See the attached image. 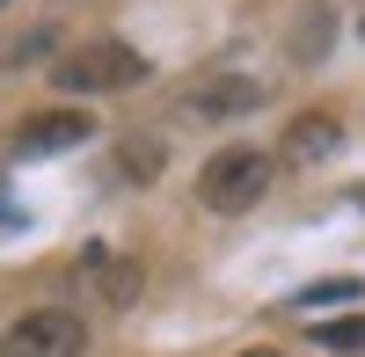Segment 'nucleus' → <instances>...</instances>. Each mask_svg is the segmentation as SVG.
Masks as SVG:
<instances>
[{
  "mask_svg": "<svg viewBox=\"0 0 365 357\" xmlns=\"http://www.w3.org/2000/svg\"><path fill=\"white\" fill-rule=\"evenodd\" d=\"M139 80H154V66H146V51H132L125 37H88V44H73V51L51 58V87L73 95V102L125 95V87H139Z\"/></svg>",
  "mask_w": 365,
  "mask_h": 357,
  "instance_id": "nucleus-1",
  "label": "nucleus"
},
{
  "mask_svg": "<svg viewBox=\"0 0 365 357\" xmlns=\"http://www.w3.org/2000/svg\"><path fill=\"white\" fill-rule=\"evenodd\" d=\"M270 183H278V161H270L263 146H220V154L197 168V204L212 219H241V212H256L270 197Z\"/></svg>",
  "mask_w": 365,
  "mask_h": 357,
  "instance_id": "nucleus-2",
  "label": "nucleus"
},
{
  "mask_svg": "<svg viewBox=\"0 0 365 357\" xmlns=\"http://www.w3.org/2000/svg\"><path fill=\"white\" fill-rule=\"evenodd\" d=\"M88 350V321L73 307H29L0 329V357H81Z\"/></svg>",
  "mask_w": 365,
  "mask_h": 357,
  "instance_id": "nucleus-3",
  "label": "nucleus"
},
{
  "mask_svg": "<svg viewBox=\"0 0 365 357\" xmlns=\"http://www.w3.org/2000/svg\"><path fill=\"white\" fill-rule=\"evenodd\" d=\"M88 139H96V117H88L81 102H66V110L22 117L15 139H8V154L15 161H58V154H73V146H88Z\"/></svg>",
  "mask_w": 365,
  "mask_h": 357,
  "instance_id": "nucleus-4",
  "label": "nucleus"
},
{
  "mask_svg": "<svg viewBox=\"0 0 365 357\" xmlns=\"http://www.w3.org/2000/svg\"><path fill=\"white\" fill-rule=\"evenodd\" d=\"M270 87L249 80V73H205L197 87H182V117H197V124H227V117H249L263 110Z\"/></svg>",
  "mask_w": 365,
  "mask_h": 357,
  "instance_id": "nucleus-5",
  "label": "nucleus"
},
{
  "mask_svg": "<svg viewBox=\"0 0 365 357\" xmlns=\"http://www.w3.org/2000/svg\"><path fill=\"white\" fill-rule=\"evenodd\" d=\"M81 277H88V292H96L103 307H132L139 299V262L132 255H117V248H81Z\"/></svg>",
  "mask_w": 365,
  "mask_h": 357,
  "instance_id": "nucleus-6",
  "label": "nucleus"
},
{
  "mask_svg": "<svg viewBox=\"0 0 365 357\" xmlns=\"http://www.w3.org/2000/svg\"><path fill=\"white\" fill-rule=\"evenodd\" d=\"M336 146H344V124H336L329 110H299L292 124H285V161H292V168H314V161L336 154Z\"/></svg>",
  "mask_w": 365,
  "mask_h": 357,
  "instance_id": "nucleus-7",
  "label": "nucleus"
},
{
  "mask_svg": "<svg viewBox=\"0 0 365 357\" xmlns=\"http://www.w3.org/2000/svg\"><path fill=\"white\" fill-rule=\"evenodd\" d=\"M117 168H125L132 183H154V175H161V139H132L125 154H117Z\"/></svg>",
  "mask_w": 365,
  "mask_h": 357,
  "instance_id": "nucleus-8",
  "label": "nucleus"
},
{
  "mask_svg": "<svg viewBox=\"0 0 365 357\" xmlns=\"http://www.w3.org/2000/svg\"><path fill=\"white\" fill-rule=\"evenodd\" d=\"M336 299H365V284L358 277H322V284H307L292 307H336Z\"/></svg>",
  "mask_w": 365,
  "mask_h": 357,
  "instance_id": "nucleus-9",
  "label": "nucleus"
},
{
  "mask_svg": "<svg viewBox=\"0 0 365 357\" xmlns=\"http://www.w3.org/2000/svg\"><path fill=\"white\" fill-rule=\"evenodd\" d=\"M314 343H322V350H365V314H351V321H322Z\"/></svg>",
  "mask_w": 365,
  "mask_h": 357,
  "instance_id": "nucleus-10",
  "label": "nucleus"
},
{
  "mask_svg": "<svg viewBox=\"0 0 365 357\" xmlns=\"http://www.w3.org/2000/svg\"><path fill=\"white\" fill-rule=\"evenodd\" d=\"M241 357H285V350H241Z\"/></svg>",
  "mask_w": 365,
  "mask_h": 357,
  "instance_id": "nucleus-11",
  "label": "nucleus"
},
{
  "mask_svg": "<svg viewBox=\"0 0 365 357\" xmlns=\"http://www.w3.org/2000/svg\"><path fill=\"white\" fill-rule=\"evenodd\" d=\"M358 37H365V0H358Z\"/></svg>",
  "mask_w": 365,
  "mask_h": 357,
  "instance_id": "nucleus-12",
  "label": "nucleus"
},
{
  "mask_svg": "<svg viewBox=\"0 0 365 357\" xmlns=\"http://www.w3.org/2000/svg\"><path fill=\"white\" fill-rule=\"evenodd\" d=\"M0 8H8V0H0Z\"/></svg>",
  "mask_w": 365,
  "mask_h": 357,
  "instance_id": "nucleus-13",
  "label": "nucleus"
}]
</instances>
